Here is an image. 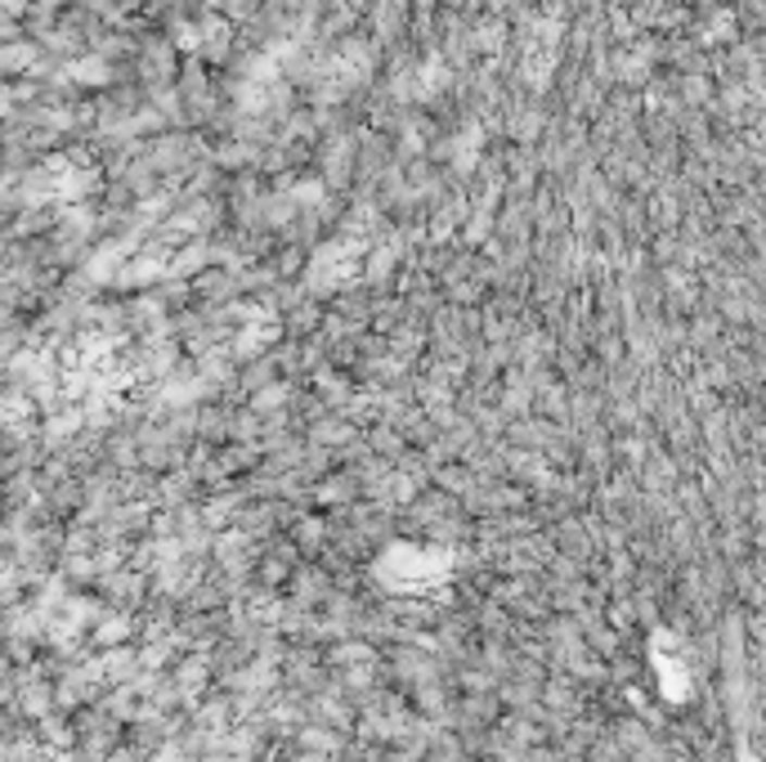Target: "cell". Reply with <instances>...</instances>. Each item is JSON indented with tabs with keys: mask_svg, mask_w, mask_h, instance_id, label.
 Returning <instances> with one entry per match:
<instances>
[{
	"mask_svg": "<svg viewBox=\"0 0 766 762\" xmlns=\"http://www.w3.org/2000/svg\"><path fill=\"white\" fill-rule=\"evenodd\" d=\"M726 36H736V18L731 14H717L713 27L704 32V41H726Z\"/></svg>",
	"mask_w": 766,
	"mask_h": 762,
	"instance_id": "obj_6",
	"label": "cell"
},
{
	"mask_svg": "<svg viewBox=\"0 0 766 762\" xmlns=\"http://www.w3.org/2000/svg\"><path fill=\"white\" fill-rule=\"evenodd\" d=\"M149 762H189V749L185 745H158V753Z\"/></svg>",
	"mask_w": 766,
	"mask_h": 762,
	"instance_id": "obj_8",
	"label": "cell"
},
{
	"mask_svg": "<svg viewBox=\"0 0 766 762\" xmlns=\"http://www.w3.org/2000/svg\"><path fill=\"white\" fill-rule=\"evenodd\" d=\"M287 198H291V207H297V211H318L323 198H327V189H323V179H297V185L287 189Z\"/></svg>",
	"mask_w": 766,
	"mask_h": 762,
	"instance_id": "obj_4",
	"label": "cell"
},
{
	"mask_svg": "<svg viewBox=\"0 0 766 762\" xmlns=\"http://www.w3.org/2000/svg\"><path fill=\"white\" fill-rule=\"evenodd\" d=\"M95 637H99V646H117V641L130 637V620H103V624L95 628Z\"/></svg>",
	"mask_w": 766,
	"mask_h": 762,
	"instance_id": "obj_5",
	"label": "cell"
},
{
	"mask_svg": "<svg viewBox=\"0 0 766 762\" xmlns=\"http://www.w3.org/2000/svg\"><path fill=\"white\" fill-rule=\"evenodd\" d=\"M282 395H287V386H269V390H261V395H255V409H261V413L278 409V404H282Z\"/></svg>",
	"mask_w": 766,
	"mask_h": 762,
	"instance_id": "obj_7",
	"label": "cell"
},
{
	"mask_svg": "<svg viewBox=\"0 0 766 762\" xmlns=\"http://www.w3.org/2000/svg\"><path fill=\"white\" fill-rule=\"evenodd\" d=\"M359 257H363L359 238L323 242L310 261V292H341V287H350L359 274Z\"/></svg>",
	"mask_w": 766,
	"mask_h": 762,
	"instance_id": "obj_1",
	"label": "cell"
},
{
	"mask_svg": "<svg viewBox=\"0 0 766 762\" xmlns=\"http://www.w3.org/2000/svg\"><path fill=\"white\" fill-rule=\"evenodd\" d=\"M135 67H139V77L149 82V90L166 86L175 77V50H171V41H143L135 50Z\"/></svg>",
	"mask_w": 766,
	"mask_h": 762,
	"instance_id": "obj_3",
	"label": "cell"
},
{
	"mask_svg": "<svg viewBox=\"0 0 766 762\" xmlns=\"http://www.w3.org/2000/svg\"><path fill=\"white\" fill-rule=\"evenodd\" d=\"M63 72H67V82L77 86V90H108V86L117 82V67L108 63V59H99L95 50H86V54H77V59H67Z\"/></svg>",
	"mask_w": 766,
	"mask_h": 762,
	"instance_id": "obj_2",
	"label": "cell"
}]
</instances>
